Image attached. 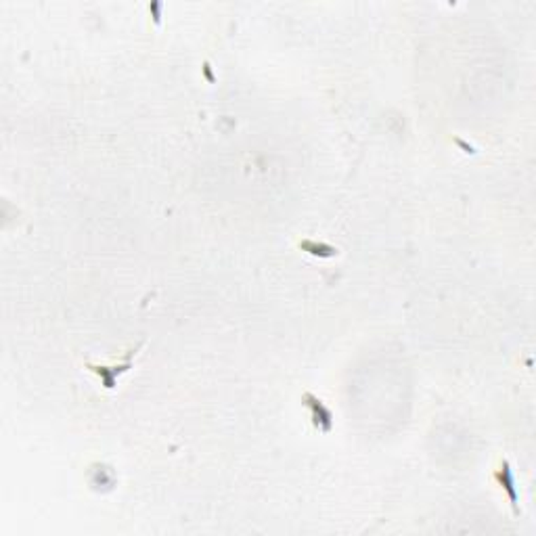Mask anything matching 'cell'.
I'll list each match as a JSON object with an SVG mask.
<instances>
[{
    "instance_id": "1",
    "label": "cell",
    "mask_w": 536,
    "mask_h": 536,
    "mask_svg": "<svg viewBox=\"0 0 536 536\" xmlns=\"http://www.w3.org/2000/svg\"><path fill=\"white\" fill-rule=\"evenodd\" d=\"M138 350H141V346L128 350L126 358H124L120 364H114V367H96V364H86V367H88L92 373L99 375L101 382H103V386H105L107 390H112V388H116V382H118L120 375L126 373V371H130V367H132V358L138 354Z\"/></svg>"
},
{
    "instance_id": "2",
    "label": "cell",
    "mask_w": 536,
    "mask_h": 536,
    "mask_svg": "<svg viewBox=\"0 0 536 536\" xmlns=\"http://www.w3.org/2000/svg\"><path fill=\"white\" fill-rule=\"evenodd\" d=\"M304 400H306L308 406L312 409V421H314V425L318 427V430L329 432L331 427H333V415H331V411H329L323 402H320L318 398H314L312 394H306Z\"/></svg>"
},
{
    "instance_id": "3",
    "label": "cell",
    "mask_w": 536,
    "mask_h": 536,
    "mask_svg": "<svg viewBox=\"0 0 536 536\" xmlns=\"http://www.w3.org/2000/svg\"><path fill=\"white\" fill-rule=\"evenodd\" d=\"M495 477L501 482V486H505V491L509 493V499H511V505H513V513L519 515V507H517V493H515V482H513V471L509 467V463H503V467L495 473Z\"/></svg>"
}]
</instances>
